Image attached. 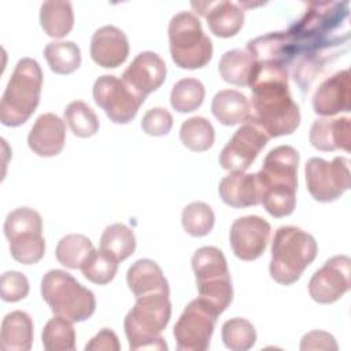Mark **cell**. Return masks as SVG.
I'll list each match as a JSON object with an SVG mask.
<instances>
[{
	"label": "cell",
	"instance_id": "1",
	"mask_svg": "<svg viewBox=\"0 0 351 351\" xmlns=\"http://www.w3.org/2000/svg\"><path fill=\"white\" fill-rule=\"evenodd\" d=\"M251 88L250 119L270 138L292 134L300 123L299 106L292 100L287 66L255 62Z\"/></svg>",
	"mask_w": 351,
	"mask_h": 351
},
{
	"label": "cell",
	"instance_id": "2",
	"mask_svg": "<svg viewBox=\"0 0 351 351\" xmlns=\"http://www.w3.org/2000/svg\"><path fill=\"white\" fill-rule=\"evenodd\" d=\"M299 152L291 145H278L267 152L256 173L261 204L274 218L288 217L296 207Z\"/></svg>",
	"mask_w": 351,
	"mask_h": 351
},
{
	"label": "cell",
	"instance_id": "3",
	"mask_svg": "<svg viewBox=\"0 0 351 351\" xmlns=\"http://www.w3.org/2000/svg\"><path fill=\"white\" fill-rule=\"evenodd\" d=\"M171 317L169 293L155 292L136 298L123 321L130 350H167L160 333Z\"/></svg>",
	"mask_w": 351,
	"mask_h": 351
},
{
	"label": "cell",
	"instance_id": "4",
	"mask_svg": "<svg viewBox=\"0 0 351 351\" xmlns=\"http://www.w3.org/2000/svg\"><path fill=\"white\" fill-rule=\"evenodd\" d=\"M317 252V241L308 232L292 225L280 226L271 241L270 277L281 285L296 282Z\"/></svg>",
	"mask_w": 351,
	"mask_h": 351
},
{
	"label": "cell",
	"instance_id": "5",
	"mask_svg": "<svg viewBox=\"0 0 351 351\" xmlns=\"http://www.w3.org/2000/svg\"><path fill=\"white\" fill-rule=\"evenodd\" d=\"M43 88V70L36 59L22 58L8 80L0 101V121L4 126H19L36 111Z\"/></svg>",
	"mask_w": 351,
	"mask_h": 351
},
{
	"label": "cell",
	"instance_id": "6",
	"mask_svg": "<svg viewBox=\"0 0 351 351\" xmlns=\"http://www.w3.org/2000/svg\"><path fill=\"white\" fill-rule=\"evenodd\" d=\"M41 296L55 315L71 322L86 321L96 310L93 292L60 269H52L43 276Z\"/></svg>",
	"mask_w": 351,
	"mask_h": 351
},
{
	"label": "cell",
	"instance_id": "7",
	"mask_svg": "<svg viewBox=\"0 0 351 351\" xmlns=\"http://www.w3.org/2000/svg\"><path fill=\"white\" fill-rule=\"evenodd\" d=\"M199 298L219 315L233 300L232 278L223 252L213 245L200 247L191 259Z\"/></svg>",
	"mask_w": 351,
	"mask_h": 351
},
{
	"label": "cell",
	"instance_id": "8",
	"mask_svg": "<svg viewBox=\"0 0 351 351\" xmlns=\"http://www.w3.org/2000/svg\"><path fill=\"white\" fill-rule=\"evenodd\" d=\"M167 34L171 59L180 69H202L211 60L213 43L193 12L180 11L173 15Z\"/></svg>",
	"mask_w": 351,
	"mask_h": 351
},
{
	"label": "cell",
	"instance_id": "9",
	"mask_svg": "<svg viewBox=\"0 0 351 351\" xmlns=\"http://www.w3.org/2000/svg\"><path fill=\"white\" fill-rule=\"evenodd\" d=\"M4 234L10 241L11 256L22 265H34L45 254L43 218L30 207H18L4 221Z\"/></svg>",
	"mask_w": 351,
	"mask_h": 351
},
{
	"label": "cell",
	"instance_id": "10",
	"mask_svg": "<svg viewBox=\"0 0 351 351\" xmlns=\"http://www.w3.org/2000/svg\"><path fill=\"white\" fill-rule=\"evenodd\" d=\"M219 314L203 299L196 298L186 304L177 319L173 335L178 351H204L215 329Z\"/></svg>",
	"mask_w": 351,
	"mask_h": 351
},
{
	"label": "cell",
	"instance_id": "11",
	"mask_svg": "<svg viewBox=\"0 0 351 351\" xmlns=\"http://www.w3.org/2000/svg\"><path fill=\"white\" fill-rule=\"evenodd\" d=\"M307 191L317 202L329 203L337 200L350 189V160L336 156L328 162L322 158H310L304 166Z\"/></svg>",
	"mask_w": 351,
	"mask_h": 351
},
{
	"label": "cell",
	"instance_id": "12",
	"mask_svg": "<svg viewBox=\"0 0 351 351\" xmlns=\"http://www.w3.org/2000/svg\"><path fill=\"white\" fill-rule=\"evenodd\" d=\"M93 100L104 110L111 122L129 123L138 112L145 96L132 89L122 78L111 74L100 75L93 84Z\"/></svg>",
	"mask_w": 351,
	"mask_h": 351
},
{
	"label": "cell",
	"instance_id": "13",
	"mask_svg": "<svg viewBox=\"0 0 351 351\" xmlns=\"http://www.w3.org/2000/svg\"><path fill=\"white\" fill-rule=\"evenodd\" d=\"M270 137L254 122H244L219 154V165L228 171H245Z\"/></svg>",
	"mask_w": 351,
	"mask_h": 351
},
{
	"label": "cell",
	"instance_id": "14",
	"mask_svg": "<svg viewBox=\"0 0 351 351\" xmlns=\"http://www.w3.org/2000/svg\"><path fill=\"white\" fill-rule=\"evenodd\" d=\"M351 287V259L335 255L318 269L308 281V293L321 304L337 302Z\"/></svg>",
	"mask_w": 351,
	"mask_h": 351
},
{
	"label": "cell",
	"instance_id": "15",
	"mask_svg": "<svg viewBox=\"0 0 351 351\" xmlns=\"http://www.w3.org/2000/svg\"><path fill=\"white\" fill-rule=\"evenodd\" d=\"M270 233V223L259 215H245L234 219L229 230L233 254L241 261L258 259L266 251Z\"/></svg>",
	"mask_w": 351,
	"mask_h": 351
},
{
	"label": "cell",
	"instance_id": "16",
	"mask_svg": "<svg viewBox=\"0 0 351 351\" xmlns=\"http://www.w3.org/2000/svg\"><path fill=\"white\" fill-rule=\"evenodd\" d=\"M314 112L322 117H332L339 112H348L351 108V75L344 69L324 80L313 95Z\"/></svg>",
	"mask_w": 351,
	"mask_h": 351
},
{
	"label": "cell",
	"instance_id": "17",
	"mask_svg": "<svg viewBox=\"0 0 351 351\" xmlns=\"http://www.w3.org/2000/svg\"><path fill=\"white\" fill-rule=\"evenodd\" d=\"M167 67L165 60L152 51H143L132 60L122 74V80L137 93L147 97L166 80Z\"/></svg>",
	"mask_w": 351,
	"mask_h": 351
},
{
	"label": "cell",
	"instance_id": "18",
	"mask_svg": "<svg viewBox=\"0 0 351 351\" xmlns=\"http://www.w3.org/2000/svg\"><path fill=\"white\" fill-rule=\"evenodd\" d=\"M129 55V40L123 30L114 25L99 27L90 38V58L104 69L121 66Z\"/></svg>",
	"mask_w": 351,
	"mask_h": 351
},
{
	"label": "cell",
	"instance_id": "19",
	"mask_svg": "<svg viewBox=\"0 0 351 351\" xmlns=\"http://www.w3.org/2000/svg\"><path fill=\"white\" fill-rule=\"evenodd\" d=\"M66 143V125L56 114H41L27 134L29 148L38 156L51 158L62 152Z\"/></svg>",
	"mask_w": 351,
	"mask_h": 351
},
{
	"label": "cell",
	"instance_id": "20",
	"mask_svg": "<svg viewBox=\"0 0 351 351\" xmlns=\"http://www.w3.org/2000/svg\"><path fill=\"white\" fill-rule=\"evenodd\" d=\"M192 7L207 21L210 32L222 38L236 36L244 23V10L233 1L192 3Z\"/></svg>",
	"mask_w": 351,
	"mask_h": 351
},
{
	"label": "cell",
	"instance_id": "21",
	"mask_svg": "<svg viewBox=\"0 0 351 351\" xmlns=\"http://www.w3.org/2000/svg\"><path fill=\"white\" fill-rule=\"evenodd\" d=\"M222 202L233 208H244L261 204V188L256 173L230 171L218 185Z\"/></svg>",
	"mask_w": 351,
	"mask_h": 351
},
{
	"label": "cell",
	"instance_id": "22",
	"mask_svg": "<svg viewBox=\"0 0 351 351\" xmlns=\"http://www.w3.org/2000/svg\"><path fill=\"white\" fill-rule=\"evenodd\" d=\"M308 138L311 145L319 151L343 149L350 152L351 119L348 117L318 118L310 128Z\"/></svg>",
	"mask_w": 351,
	"mask_h": 351
},
{
	"label": "cell",
	"instance_id": "23",
	"mask_svg": "<svg viewBox=\"0 0 351 351\" xmlns=\"http://www.w3.org/2000/svg\"><path fill=\"white\" fill-rule=\"evenodd\" d=\"M126 282L134 298L148 293L165 292L170 293L169 282L160 266L148 258L136 261L126 273Z\"/></svg>",
	"mask_w": 351,
	"mask_h": 351
},
{
	"label": "cell",
	"instance_id": "24",
	"mask_svg": "<svg viewBox=\"0 0 351 351\" xmlns=\"http://www.w3.org/2000/svg\"><path fill=\"white\" fill-rule=\"evenodd\" d=\"M34 325L32 317L22 310L8 313L1 321L0 350L29 351L33 344Z\"/></svg>",
	"mask_w": 351,
	"mask_h": 351
},
{
	"label": "cell",
	"instance_id": "25",
	"mask_svg": "<svg viewBox=\"0 0 351 351\" xmlns=\"http://www.w3.org/2000/svg\"><path fill=\"white\" fill-rule=\"evenodd\" d=\"M211 112L219 123L234 126L250 119L251 106L244 93L236 89H222L213 97Z\"/></svg>",
	"mask_w": 351,
	"mask_h": 351
},
{
	"label": "cell",
	"instance_id": "26",
	"mask_svg": "<svg viewBox=\"0 0 351 351\" xmlns=\"http://www.w3.org/2000/svg\"><path fill=\"white\" fill-rule=\"evenodd\" d=\"M40 25L47 36L62 38L74 26V12L70 1H44L40 7Z\"/></svg>",
	"mask_w": 351,
	"mask_h": 351
},
{
	"label": "cell",
	"instance_id": "27",
	"mask_svg": "<svg viewBox=\"0 0 351 351\" xmlns=\"http://www.w3.org/2000/svg\"><path fill=\"white\" fill-rule=\"evenodd\" d=\"M254 69L255 60L247 51L241 49L226 51L218 63V70L222 80L237 86L250 85Z\"/></svg>",
	"mask_w": 351,
	"mask_h": 351
},
{
	"label": "cell",
	"instance_id": "28",
	"mask_svg": "<svg viewBox=\"0 0 351 351\" xmlns=\"http://www.w3.org/2000/svg\"><path fill=\"white\" fill-rule=\"evenodd\" d=\"M100 250L114 256L118 262L125 261L136 250V236L125 223H111L101 233Z\"/></svg>",
	"mask_w": 351,
	"mask_h": 351
},
{
	"label": "cell",
	"instance_id": "29",
	"mask_svg": "<svg viewBox=\"0 0 351 351\" xmlns=\"http://www.w3.org/2000/svg\"><path fill=\"white\" fill-rule=\"evenodd\" d=\"M49 69L56 74H71L81 64V49L74 41H51L44 48Z\"/></svg>",
	"mask_w": 351,
	"mask_h": 351
},
{
	"label": "cell",
	"instance_id": "30",
	"mask_svg": "<svg viewBox=\"0 0 351 351\" xmlns=\"http://www.w3.org/2000/svg\"><path fill=\"white\" fill-rule=\"evenodd\" d=\"M180 140L188 149L203 152L213 147L215 130L204 117H191L180 128Z\"/></svg>",
	"mask_w": 351,
	"mask_h": 351
},
{
	"label": "cell",
	"instance_id": "31",
	"mask_svg": "<svg viewBox=\"0 0 351 351\" xmlns=\"http://www.w3.org/2000/svg\"><path fill=\"white\" fill-rule=\"evenodd\" d=\"M43 346L47 351H74L75 330L73 322L67 318L55 315L41 332Z\"/></svg>",
	"mask_w": 351,
	"mask_h": 351
},
{
	"label": "cell",
	"instance_id": "32",
	"mask_svg": "<svg viewBox=\"0 0 351 351\" xmlns=\"http://www.w3.org/2000/svg\"><path fill=\"white\" fill-rule=\"evenodd\" d=\"M63 118L74 136L86 138L97 133L99 118L96 112L82 100H74L63 110Z\"/></svg>",
	"mask_w": 351,
	"mask_h": 351
},
{
	"label": "cell",
	"instance_id": "33",
	"mask_svg": "<svg viewBox=\"0 0 351 351\" xmlns=\"http://www.w3.org/2000/svg\"><path fill=\"white\" fill-rule=\"evenodd\" d=\"M92 241L80 233H70L62 237L56 245L55 255L60 265L69 269H80L84 259L93 250Z\"/></svg>",
	"mask_w": 351,
	"mask_h": 351
},
{
	"label": "cell",
	"instance_id": "34",
	"mask_svg": "<svg viewBox=\"0 0 351 351\" xmlns=\"http://www.w3.org/2000/svg\"><path fill=\"white\" fill-rule=\"evenodd\" d=\"M81 271L86 280L97 285H106L114 280L118 270V261L103 250L93 248L84 259Z\"/></svg>",
	"mask_w": 351,
	"mask_h": 351
},
{
	"label": "cell",
	"instance_id": "35",
	"mask_svg": "<svg viewBox=\"0 0 351 351\" xmlns=\"http://www.w3.org/2000/svg\"><path fill=\"white\" fill-rule=\"evenodd\" d=\"M222 341L232 351H247L256 343V330L252 322L245 318L234 317L222 324Z\"/></svg>",
	"mask_w": 351,
	"mask_h": 351
},
{
	"label": "cell",
	"instance_id": "36",
	"mask_svg": "<svg viewBox=\"0 0 351 351\" xmlns=\"http://www.w3.org/2000/svg\"><path fill=\"white\" fill-rule=\"evenodd\" d=\"M206 89L197 78H182L173 85L170 104L178 112H192L197 110L204 100Z\"/></svg>",
	"mask_w": 351,
	"mask_h": 351
},
{
	"label": "cell",
	"instance_id": "37",
	"mask_svg": "<svg viewBox=\"0 0 351 351\" xmlns=\"http://www.w3.org/2000/svg\"><path fill=\"white\" fill-rule=\"evenodd\" d=\"M181 223L188 234L193 237H203L213 230L215 215L207 203L192 202L184 207L181 214Z\"/></svg>",
	"mask_w": 351,
	"mask_h": 351
},
{
	"label": "cell",
	"instance_id": "38",
	"mask_svg": "<svg viewBox=\"0 0 351 351\" xmlns=\"http://www.w3.org/2000/svg\"><path fill=\"white\" fill-rule=\"evenodd\" d=\"M29 280L21 271H5L0 278V296L4 302L15 303L25 299L29 293Z\"/></svg>",
	"mask_w": 351,
	"mask_h": 351
},
{
	"label": "cell",
	"instance_id": "39",
	"mask_svg": "<svg viewBox=\"0 0 351 351\" xmlns=\"http://www.w3.org/2000/svg\"><path fill=\"white\" fill-rule=\"evenodd\" d=\"M173 126V115L163 107L149 108L143 119L141 128L149 136H166Z\"/></svg>",
	"mask_w": 351,
	"mask_h": 351
},
{
	"label": "cell",
	"instance_id": "40",
	"mask_svg": "<svg viewBox=\"0 0 351 351\" xmlns=\"http://www.w3.org/2000/svg\"><path fill=\"white\" fill-rule=\"evenodd\" d=\"M339 348L336 339L325 330H311L300 340V350H333Z\"/></svg>",
	"mask_w": 351,
	"mask_h": 351
},
{
	"label": "cell",
	"instance_id": "41",
	"mask_svg": "<svg viewBox=\"0 0 351 351\" xmlns=\"http://www.w3.org/2000/svg\"><path fill=\"white\" fill-rule=\"evenodd\" d=\"M86 351H119L121 343L112 329L103 328L85 346Z\"/></svg>",
	"mask_w": 351,
	"mask_h": 351
}]
</instances>
